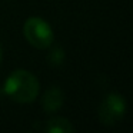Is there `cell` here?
<instances>
[{
    "label": "cell",
    "instance_id": "obj_1",
    "mask_svg": "<svg viewBox=\"0 0 133 133\" xmlns=\"http://www.w3.org/2000/svg\"><path fill=\"white\" fill-rule=\"evenodd\" d=\"M40 84L33 73L27 70H15L4 82L3 92L17 103H32L39 95Z\"/></svg>",
    "mask_w": 133,
    "mask_h": 133
},
{
    "label": "cell",
    "instance_id": "obj_2",
    "mask_svg": "<svg viewBox=\"0 0 133 133\" xmlns=\"http://www.w3.org/2000/svg\"><path fill=\"white\" fill-rule=\"evenodd\" d=\"M23 32L26 40L32 46H35L36 49H47V47L52 46L53 39H55L50 24L37 16L27 19L26 23H24Z\"/></svg>",
    "mask_w": 133,
    "mask_h": 133
},
{
    "label": "cell",
    "instance_id": "obj_3",
    "mask_svg": "<svg viewBox=\"0 0 133 133\" xmlns=\"http://www.w3.org/2000/svg\"><path fill=\"white\" fill-rule=\"evenodd\" d=\"M124 113H126V102L123 96L117 93L107 95L99 106V119L106 126H113L120 122Z\"/></svg>",
    "mask_w": 133,
    "mask_h": 133
},
{
    "label": "cell",
    "instance_id": "obj_4",
    "mask_svg": "<svg viewBox=\"0 0 133 133\" xmlns=\"http://www.w3.org/2000/svg\"><path fill=\"white\" fill-rule=\"evenodd\" d=\"M63 102H64V95L62 92V89L50 87L44 92L43 99H42V106H43L44 112L55 113L63 106Z\"/></svg>",
    "mask_w": 133,
    "mask_h": 133
},
{
    "label": "cell",
    "instance_id": "obj_5",
    "mask_svg": "<svg viewBox=\"0 0 133 133\" xmlns=\"http://www.w3.org/2000/svg\"><path fill=\"white\" fill-rule=\"evenodd\" d=\"M73 130V124L64 117H53L46 123V132L49 133H70Z\"/></svg>",
    "mask_w": 133,
    "mask_h": 133
},
{
    "label": "cell",
    "instance_id": "obj_6",
    "mask_svg": "<svg viewBox=\"0 0 133 133\" xmlns=\"http://www.w3.org/2000/svg\"><path fill=\"white\" fill-rule=\"evenodd\" d=\"M49 63L52 66H60L64 60V50L60 47H53V50L49 53Z\"/></svg>",
    "mask_w": 133,
    "mask_h": 133
},
{
    "label": "cell",
    "instance_id": "obj_7",
    "mask_svg": "<svg viewBox=\"0 0 133 133\" xmlns=\"http://www.w3.org/2000/svg\"><path fill=\"white\" fill-rule=\"evenodd\" d=\"M2 57H3V49H2V44H0V62H2Z\"/></svg>",
    "mask_w": 133,
    "mask_h": 133
},
{
    "label": "cell",
    "instance_id": "obj_8",
    "mask_svg": "<svg viewBox=\"0 0 133 133\" xmlns=\"http://www.w3.org/2000/svg\"><path fill=\"white\" fill-rule=\"evenodd\" d=\"M0 96H2V90H0Z\"/></svg>",
    "mask_w": 133,
    "mask_h": 133
}]
</instances>
